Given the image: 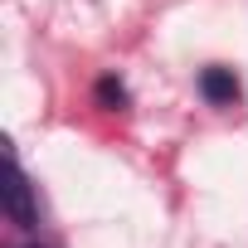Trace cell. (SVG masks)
Here are the masks:
<instances>
[{
	"label": "cell",
	"mask_w": 248,
	"mask_h": 248,
	"mask_svg": "<svg viewBox=\"0 0 248 248\" xmlns=\"http://www.w3.org/2000/svg\"><path fill=\"white\" fill-rule=\"evenodd\" d=\"M5 214L15 229H39V204H34V185L30 175L20 170L15 151H10V185H5Z\"/></svg>",
	"instance_id": "6da1fadb"
},
{
	"label": "cell",
	"mask_w": 248,
	"mask_h": 248,
	"mask_svg": "<svg viewBox=\"0 0 248 248\" xmlns=\"http://www.w3.org/2000/svg\"><path fill=\"white\" fill-rule=\"evenodd\" d=\"M30 248H34V243H30Z\"/></svg>",
	"instance_id": "277c9868"
},
{
	"label": "cell",
	"mask_w": 248,
	"mask_h": 248,
	"mask_svg": "<svg viewBox=\"0 0 248 248\" xmlns=\"http://www.w3.org/2000/svg\"><path fill=\"white\" fill-rule=\"evenodd\" d=\"M97 102L112 107V112H122V107H127V88H122L117 78H97Z\"/></svg>",
	"instance_id": "3957f363"
},
{
	"label": "cell",
	"mask_w": 248,
	"mask_h": 248,
	"mask_svg": "<svg viewBox=\"0 0 248 248\" xmlns=\"http://www.w3.org/2000/svg\"><path fill=\"white\" fill-rule=\"evenodd\" d=\"M200 93H204V102H214V107H229V102H238V78H233V68H204L200 73Z\"/></svg>",
	"instance_id": "7a4b0ae2"
}]
</instances>
